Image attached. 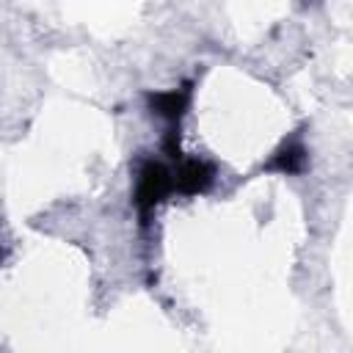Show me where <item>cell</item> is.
<instances>
[{
  "instance_id": "obj_1",
  "label": "cell",
  "mask_w": 353,
  "mask_h": 353,
  "mask_svg": "<svg viewBox=\"0 0 353 353\" xmlns=\"http://www.w3.org/2000/svg\"><path fill=\"white\" fill-rule=\"evenodd\" d=\"M168 190V179L160 163H143L141 174H138V207L146 215Z\"/></svg>"
},
{
  "instance_id": "obj_2",
  "label": "cell",
  "mask_w": 353,
  "mask_h": 353,
  "mask_svg": "<svg viewBox=\"0 0 353 353\" xmlns=\"http://www.w3.org/2000/svg\"><path fill=\"white\" fill-rule=\"evenodd\" d=\"M185 94H176V91H168V94H157V97H152V105L157 108V113H163V116H168V119H176L179 113H182V108H185Z\"/></svg>"
},
{
  "instance_id": "obj_3",
  "label": "cell",
  "mask_w": 353,
  "mask_h": 353,
  "mask_svg": "<svg viewBox=\"0 0 353 353\" xmlns=\"http://www.w3.org/2000/svg\"><path fill=\"white\" fill-rule=\"evenodd\" d=\"M301 165H303V149L301 146H287L284 152L276 154V163H273V168H281L287 174L301 171Z\"/></svg>"
}]
</instances>
